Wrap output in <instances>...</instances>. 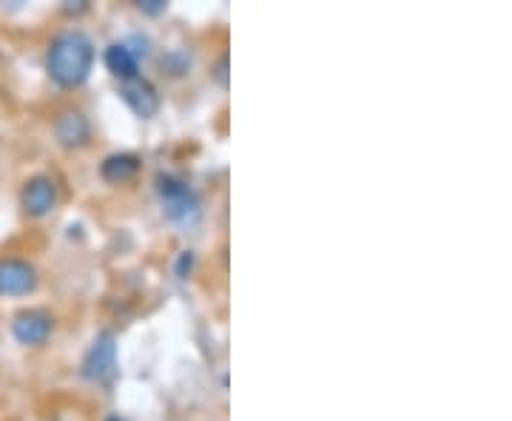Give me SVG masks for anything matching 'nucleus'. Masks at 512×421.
I'll return each mask as SVG.
<instances>
[{
	"instance_id": "f257e3e1",
	"label": "nucleus",
	"mask_w": 512,
	"mask_h": 421,
	"mask_svg": "<svg viewBox=\"0 0 512 421\" xmlns=\"http://www.w3.org/2000/svg\"><path fill=\"white\" fill-rule=\"evenodd\" d=\"M94 69V43L83 29H63L49 40L46 74L60 89H80Z\"/></svg>"
},
{
	"instance_id": "f03ea898",
	"label": "nucleus",
	"mask_w": 512,
	"mask_h": 421,
	"mask_svg": "<svg viewBox=\"0 0 512 421\" xmlns=\"http://www.w3.org/2000/svg\"><path fill=\"white\" fill-rule=\"evenodd\" d=\"M154 185H157V197L163 202V214L168 220L185 225V222H194L200 217V197L183 177L160 171Z\"/></svg>"
},
{
	"instance_id": "7ed1b4c3",
	"label": "nucleus",
	"mask_w": 512,
	"mask_h": 421,
	"mask_svg": "<svg viewBox=\"0 0 512 421\" xmlns=\"http://www.w3.org/2000/svg\"><path fill=\"white\" fill-rule=\"evenodd\" d=\"M117 373V339L111 330H100L80 362V376L92 385H109Z\"/></svg>"
},
{
	"instance_id": "20e7f679",
	"label": "nucleus",
	"mask_w": 512,
	"mask_h": 421,
	"mask_svg": "<svg viewBox=\"0 0 512 421\" xmlns=\"http://www.w3.org/2000/svg\"><path fill=\"white\" fill-rule=\"evenodd\" d=\"M55 333V316L46 308H26L12 316V336L26 348H40Z\"/></svg>"
},
{
	"instance_id": "39448f33",
	"label": "nucleus",
	"mask_w": 512,
	"mask_h": 421,
	"mask_svg": "<svg viewBox=\"0 0 512 421\" xmlns=\"http://www.w3.org/2000/svg\"><path fill=\"white\" fill-rule=\"evenodd\" d=\"M20 211L32 220H40L46 214H52V208L57 205V185L49 174H35L26 183L20 185Z\"/></svg>"
},
{
	"instance_id": "423d86ee",
	"label": "nucleus",
	"mask_w": 512,
	"mask_h": 421,
	"mask_svg": "<svg viewBox=\"0 0 512 421\" xmlns=\"http://www.w3.org/2000/svg\"><path fill=\"white\" fill-rule=\"evenodd\" d=\"M52 131H55V140L63 148H83L89 146L92 140V120L86 117L83 109H74V106H66L55 114V123H52Z\"/></svg>"
},
{
	"instance_id": "0eeeda50",
	"label": "nucleus",
	"mask_w": 512,
	"mask_h": 421,
	"mask_svg": "<svg viewBox=\"0 0 512 421\" xmlns=\"http://www.w3.org/2000/svg\"><path fill=\"white\" fill-rule=\"evenodd\" d=\"M40 276L29 259L0 257V296H29Z\"/></svg>"
},
{
	"instance_id": "6e6552de",
	"label": "nucleus",
	"mask_w": 512,
	"mask_h": 421,
	"mask_svg": "<svg viewBox=\"0 0 512 421\" xmlns=\"http://www.w3.org/2000/svg\"><path fill=\"white\" fill-rule=\"evenodd\" d=\"M120 100L126 103L128 109L134 111L140 120H151L160 111V94L154 89V83L146 77H134L120 83Z\"/></svg>"
},
{
	"instance_id": "1a4fd4ad",
	"label": "nucleus",
	"mask_w": 512,
	"mask_h": 421,
	"mask_svg": "<svg viewBox=\"0 0 512 421\" xmlns=\"http://www.w3.org/2000/svg\"><path fill=\"white\" fill-rule=\"evenodd\" d=\"M140 165H143V160L137 154H131V151H114V154H109L100 163V177L106 183H128L131 177H137Z\"/></svg>"
},
{
	"instance_id": "9d476101",
	"label": "nucleus",
	"mask_w": 512,
	"mask_h": 421,
	"mask_svg": "<svg viewBox=\"0 0 512 421\" xmlns=\"http://www.w3.org/2000/svg\"><path fill=\"white\" fill-rule=\"evenodd\" d=\"M106 69L120 83H126V80L140 77V60L131 55V49H128L126 43H111L109 49H106Z\"/></svg>"
},
{
	"instance_id": "9b49d317",
	"label": "nucleus",
	"mask_w": 512,
	"mask_h": 421,
	"mask_svg": "<svg viewBox=\"0 0 512 421\" xmlns=\"http://www.w3.org/2000/svg\"><path fill=\"white\" fill-rule=\"evenodd\" d=\"M160 66H163L165 74H171V77H180L191 69V55L185 52V49H168L160 57Z\"/></svg>"
},
{
	"instance_id": "f8f14e48",
	"label": "nucleus",
	"mask_w": 512,
	"mask_h": 421,
	"mask_svg": "<svg viewBox=\"0 0 512 421\" xmlns=\"http://www.w3.org/2000/svg\"><path fill=\"white\" fill-rule=\"evenodd\" d=\"M194 265H197V257H194V251H183L177 262H174V274L177 279H188V274L194 271Z\"/></svg>"
},
{
	"instance_id": "ddd939ff",
	"label": "nucleus",
	"mask_w": 512,
	"mask_h": 421,
	"mask_svg": "<svg viewBox=\"0 0 512 421\" xmlns=\"http://www.w3.org/2000/svg\"><path fill=\"white\" fill-rule=\"evenodd\" d=\"M137 9H140L143 15H148V18H157V15H163L165 9H168V3H165V0H140Z\"/></svg>"
},
{
	"instance_id": "4468645a",
	"label": "nucleus",
	"mask_w": 512,
	"mask_h": 421,
	"mask_svg": "<svg viewBox=\"0 0 512 421\" xmlns=\"http://www.w3.org/2000/svg\"><path fill=\"white\" fill-rule=\"evenodd\" d=\"M211 77H214L220 86H228V55H220V60H217V66H214Z\"/></svg>"
},
{
	"instance_id": "2eb2a0df",
	"label": "nucleus",
	"mask_w": 512,
	"mask_h": 421,
	"mask_svg": "<svg viewBox=\"0 0 512 421\" xmlns=\"http://www.w3.org/2000/svg\"><path fill=\"white\" fill-rule=\"evenodd\" d=\"M63 12H69V15H83V12H89V0H77V3H66L63 6Z\"/></svg>"
},
{
	"instance_id": "dca6fc26",
	"label": "nucleus",
	"mask_w": 512,
	"mask_h": 421,
	"mask_svg": "<svg viewBox=\"0 0 512 421\" xmlns=\"http://www.w3.org/2000/svg\"><path fill=\"white\" fill-rule=\"evenodd\" d=\"M106 421H126V419H120V416H109V419Z\"/></svg>"
}]
</instances>
